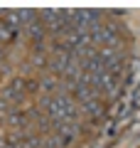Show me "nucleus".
<instances>
[{
  "label": "nucleus",
  "mask_w": 140,
  "mask_h": 148,
  "mask_svg": "<svg viewBox=\"0 0 140 148\" xmlns=\"http://www.w3.org/2000/svg\"><path fill=\"white\" fill-rule=\"evenodd\" d=\"M10 123H12V126H20V123L25 126V114H22V116H20V114H10Z\"/></svg>",
  "instance_id": "nucleus-6"
},
{
  "label": "nucleus",
  "mask_w": 140,
  "mask_h": 148,
  "mask_svg": "<svg viewBox=\"0 0 140 148\" xmlns=\"http://www.w3.org/2000/svg\"><path fill=\"white\" fill-rule=\"evenodd\" d=\"M69 67V52H57L52 57V62H49V69H52V74H64Z\"/></svg>",
  "instance_id": "nucleus-2"
},
{
  "label": "nucleus",
  "mask_w": 140,
  "mask_h": 148,
  "mask_svg": "<svg viewBox=\"0 0 140 148\" xmlns=\"http://www.w3.org/2000/svg\"><path fill=\"white\" fill-rule=\"evenodd\" d=\"M39 84H42V89H44V91H47V94H49V96H52V91H57V86H59L54 77H44V79H42Z\"/></svg>",
  "instance_id": "nucleus-5"
},
{
  "label": "nucleus",
  "mask_w": 140,
  "mask_h": 148,
  "mask_svg": "<svg viewBox=\"0 0 140 148\" xmlns=\"http://www.w3.org/2000/svg\"><path fill=\"white\" fill-rule=\"evenodd\" d=\"M7 111H10V104L5 99H0V114H7Z\"/></svg>",
  "instance_id": "nucleus-7"
},
{
  "label": "nucleus",
  "mask_w": 140,
  "mask_h": 148,
  "mask_svg": "<svg viewBox=\"0 0 140 148\" xmlns=\"http://www.w3.org/2000/svg\"><path fill=\"white\" fill-rule=\"evenodd\" d=\"M25 32L32 37V42H35V45H42V42H44V35H47V27L42 25V20H35Z\"/></svg>",
  "instance_id": "nucleus-3"
},
{
  "label": "nucleus",
  "mask_w": 140,
  "mask_h": 148,
  "mask_svg": "<svg viewBox=\"0 0 140 148\" xmlns=\"http://www.w3.org/2000/svg\"><path fill=\"white\" fill-rule=\"evenodd\" d=\"M22 94H25V82L15 79L5 91H3V99L5 101H22Z\"/></svg>",
  "instance_id": "nucleus-1"
},
{
  "label": "nucleus",
  "mask_w": 140,
  "mask_h": 148,
  "mask_svg": "<svg viewBox=\"0 0 140 148\" xmlns=\"http://www.w3.org/2000/svg\"><path fill=\"white\" fill-rule=\"evenodd\" d=\"M81 111H86L91 116H101V114H103V106L99 104V99H88V101L81 104Z\"/></svg>",
  "instance_id": "nucleus-4"
},
{
  "label": "nucleus",
  "mask_w": 140,
  "mask_h": 148,
  "mask_svg": "<svg viewBox=\"0 0 140 148\" xmlns=\"http://www.w3.org/2000/svg\"><path fill=\"white\" fill-rule=\"evenodd\" d=\"M27 89H30V91H37V89H39V84H37V82H27Z\"/></svg>",
  "instance_id": "nucleus-8"
}]
</instances>
